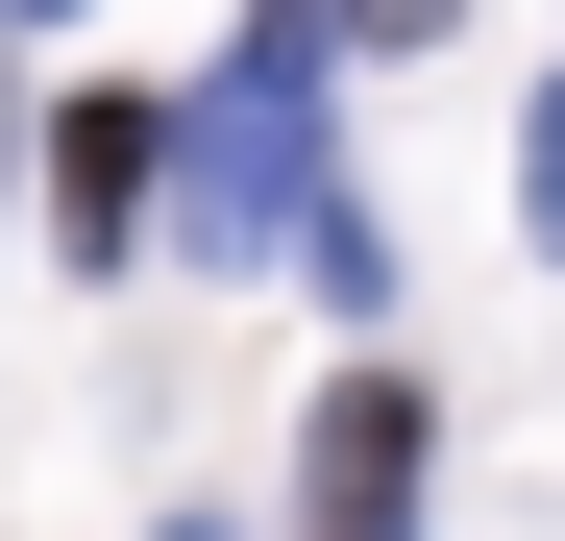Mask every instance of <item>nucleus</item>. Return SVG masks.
<instances>
[{
    "instance_id": "1",
    "label": "nucleus",
    "mask_w": 565,
    "mask_h": 541,
    "mask_svg": "<svg viewBox=\"0 0 565 541\" xmlns=\"http://www.w3.org/2000/svg\"><path fill=\"white\" fill-rule=\"evenodd\" d=\"M320 25L344 0H246V50H222V99H172V222H198V270H270V246H320Z\"/></svg>"
},
{
    "instance_id": "2",
    "label": "nucleus",
    "mask_w": 565,
    "mask_h": 541,
    "mask_svg": "<svg viewBox=\"0 0 565 541\" xmlns=\"http://www.w3.org/2000/svg\"><path fill=\"white\" fill-rule=\"evenodd\" d=\"M148 222H172V99L74 74V99H50V246L74 270H148Z\"/></svg>"
},
{
    "instance_id": "3",
    "label": "nucleus",
    "mask_w": 565,
    "mask_h": 541,
    "mask_svg": "<svg viewBox=\"0 0 565 541\" xmlns=\"http://www.w3.org/2000/svg\"><path fill=\"white\" fill-rule=\"evenodd\" d=\"M418 468H443L418 370H344V394H320V443H296V541H418Z\"/></svg>"
},
{
    "instance_id": "4",
    "label": "nucleus",
    "mask_w": 565,
    "mask_h": 541,
    "mask_svg": "<svg viewBox=\"0 0 565 541\" xmlns=\"http://www.w3.org/2000/svg\"><path fill=\"white\" fill-rule=\"evenodd\" d=\"M516 222H541V246H565V99H541V124H516Z\"/></svg>"
},
{
    "instance_id": "5",
    "label": "nucleus",
    "mask_w": 565,
    "mask_h": 541,
    "mask_svg": "<svg viewBox=\"0 0 565 541\" xmlns=\"http://www.w3.org/2000/svg\"><path fill=\"white\" fill-rule=\"evenodd\" d=\"M344 25H369V50H418V25H443V0H344Z\"/></svg>"
},
{
    "instance_id": "6",
    "label": "nucleus",
    "mask_w": 565,
    "mask_h": 541,
    "mask_svg": "<svg viewBox=\"0 0 565 541\" xmlns=\"http://www.w3.org/2000/svg\"><path fill=\"white\" fill-rule=\"evenodd\" d=\"M172 541H222V517H172Z\"/></svg>"
},
{
    "instance_id": "7",
    "label": "nucleus",
    "mask_w": 565,
    "mask_h": 541,
    "mask_svg": "<svg viewBox=\"0 0 565 541\" xmlns=\"http://www.w3.org/2000/svg\"><path fill=\"white\" fill-rule=\"evenodd\" d=\"M25 25H50V0H25Z\"/></svg>"
}]
</instances>
